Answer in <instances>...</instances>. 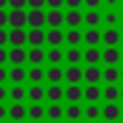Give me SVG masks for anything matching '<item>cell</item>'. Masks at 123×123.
<instances>
[{"instance_id": "obj_1", "label": "cell", "mask_w": 123, "mask_h": 123, "mask_svg": "<svg viewBox=\"0 0 123 123\" xmlns=\"http://www.w3.org/2000/svg\"><path fill=\"white\" fill-rule=\"evenodd\" d=\"M8 23L13 29H23V25L27 23V13L23 10H12L8 13Z\"/></svg>"}, {"instance_id": "obj_2", "label": "cell", "mask_w": 123, "mask_h": 123, "mask_svg": "<svg viewBox=\"0 0 123 123\" xmlns=\"http://www.w3.org/2000/svg\"><path fill=\"white\" fill-rule=\"evenodd\" d=\"M8 42H12L13 48H21L27 42V33L23 29H12L8 33Z\"/></svg>"}, {"instance_id": "obj_3", "label": "cell", "mask_w": 123, "mask_h": 123, "mask_svg": "<svg viewBox=\"0 0 123 123\" xmlns=\"http://www.w3.org/2000/svg\"><path fill=\"white\" fill-rule=\"evenodd\" d=\"M27 23L33 27V29H40L42 23H46V13H42L40 10H31L27 13Z\"/></svg>"}, {"instance_id": "obj_4", "label": "cell", "mask_w": 123, "mask_h": 123, "mask_svg": "<svg viewBox=\"0 0 123 123\" xmlns=\"http://www.w3.org/2000/svg\"><path fill=\"white\" fill-rule=\"evenodd\" d=\"M83 79L88 83V85H96L100 79H102V71L98 65H88L85 71H83Z\"/></svg>"}, {"instance_id": "obj_5", "label": "cell", "mask_w": 123, "mask_h": 123, "mask_svg": "<svg viewBox=\"0 0 123 123\" xmlns=\"http://www.w3.org/2000/svg\"><path fill=\"white\" fill-rule=\"evenodd\" d=\"M46 40V35H44V31H40V29H33V31H29L27 33V42L33 46V48H40V44Z\"/></svg>"}, {"instance_id": "obj_6", "label": "cell", "mask_w": 123, "mask_h": 123, "mask_svg": "<svg viewBox=\"0 0 123 123\" xmlns=\"http://www.w3.org/2000/svg\"><path fill=\"white\" fill-rule=\"evenodd\" d=\"M119 38H121V35H119V31H115L113 27H111V29H106L104 35H102V40L106 42V48H115V44L119 42Z\"/></svg>"}, {"instance_id": "obj_7", "label": "cell", "mask_w": 123, "mask_h": 123, "mask_svg": "<svg viewBox=\"0 0 123 123\" xmlns=\"http://www.w3.org/2000/svg\"><path fill=\"white\" fill-rule=\"evenodd\" d=\"M8 60L13 63V67H15V65H21V63L27 60V52H25L23 48H12V50L8 52Z\"/></svg>"}, {"instance_id": "obj_8", "label": "cell", "mask_w": 123, "mask_h": 123, "mask_svg": "<svg viewBox=\"0 0 123 123\" xmlns=\"http://www.w3.org/2000/svg\"><path fill=\"white\" fill-rule=\"evenodd\" d=\"M102 115L106 117V121L113 123V121L121 115V108H119V106H115V104H106V106H104V110H102Z\"/></svg>"}, {"instance_id": "obj_9", "label": "cell", "mask_w": 123, "mask_h": 123, "mask_svg": "<svg viewBox=\"0 0 123 123\" xmlns=\"http://www.w3.org/2000/svg\"><path fill=\"white\" fill-rule=\"evenodd\" d=\"M63 77H65L71 85H79V81L83 79V71H81L77 65H71V67H67V69L63 71Z\"/></svg>"}, {"instance_id": "obj_10", "label": "cell", "mask_w": 123, "mask_h": 123, "mask_svg": "<svg viewBox=\"0 0 123 123\" xmlns=\"http://www.w3.org/2000/svg\"><path fill=\"white\" fill-rule=\"evenodd\" d=\"M8 115H10L15 123H19V121L27 115V108H25L23 104H13V106L10 108V111H8Z\"/></svg>"}, {"instance_id": "obj_11", "label": "cell", "mask_w": 123, "mask_h": 123, "mask_svg": "<svg viewBox=\"0 0 123 123\" xmlns=\"http://www.w3.org/2000/svg\"><path fill=\"white\" fill-rule=\"evenodd\" d=\"M63 17H65V15H63L60 10H52L50 13H46V23H48L52 29H58V25H62Z\"/></svg>"}, {"instance_id": "obj_12", "label": "cell", "mask_w": 123, "mask_h": 123, "mask_svg": "<svg viewBox=\"0 0 123 123\" xmlns=\"http://www.w3.org/2000/svg\"><path fill=\"white\" fill-rule=\"evenodd\" d=\"M65 23L71 27V29H75V27H79L81 23H83V13H79V10H71L69 13H65Z\"/></svg>"}, {"instance_id": "obj_13", "label": "cell", "mask_w": 123, "mask_h": 123, "mask_svg": "<svg viewBox=\"0 0 123 123\" xmlns=\"http://www.w3.org/2000/svg\"><path fill=\"white\" fill-rule=\"evenodd\" d=\"M119 58H121V54H119V50H117V48H106V50L102 52V60H104L108 65L117 63V62H119Z\"/></svg>"}, {"instance_id": "obj_14", "label": "cell", "mask_w": 123, "mask_h": 123, "mask_svg": "<svg viewBox=\"0 0 123 123\" xmlns=\"http://www.w3.org/2000/svg\"><path fill=\"white\" fill-rule=\"evenodd\" d=\"M83 40L90 46V48H96V44L102 40V35L96 31V29H88L86 33H85V37H83Z\"/></svg>"}, {"instance_id": "obj_15", "label": "cell", "mask_w": 123, "mask_h": 123, "mask_svg": "<svg viewBox=\"0 0 123 123\" xmlns=\"http://www.w3.org/2000/svg\"><path fill=\"white\" fill-rule=\"evenodd\" d=\"M63 94H65L67 100H71V102H79V98L83 96V90H81L79 85H69V86L63 90Z\"/></svg>"}, {"instance_id": "obj_16", "label": "cell", "mask_w": 123, "mask_h": 123, "mask_svg": "<svg viewBox=\"0 0 123 123\" xmlns=\"http://www.w3.org/2000/svg\"><path fill=\"white\" fill-rule=\"evenodd\" d=\"M63 38H65V37H63V35H62V31H58V29H52V31H48V33H46V40H48V44H50V46H54V48H56V46H60Z\"/></svg>"}, {"instance_id": "obj_17", "label": "cell", "mask_w": 123, "mask_h": 123, "mask_svg": "<svg viewBox=\"0 0 123 123\" xmlns=\"http://www.w3.org/2000/svg\"><path fill=\"white\" fill-rule=\"evenodd\" d=\"M83 96H85L88 102H96V100L102 96V90H100L96 85H88V86L83 90Z\"/></svg>"}, {"instance_id": "obj_18", "label": "cell", "mask_w": 123, "mask_h": 123, "mask_svg": "<svg viewBox=\"0 0 123 123\" xmlns=\"http://www.w3.org/2000/svg\"><path fill=\"white\" fill-rule=\"evenodd\" d=\"M83 58H85V62H88V65H96L100 62L102 54L98 52V48H86V52L83 54Z\"/></svg>"}, {"instance_id": "obj_19", "label": "cell", "mask_w": 123, "mask_h": 123, "mask_svg": "<svg viewBox=\"0 0 123 123\" xmlns=\"http://www.w3.org/2000/svg\"><path fill=\"white\" fill-rule=\"evenodd\" d=\"M46 79H48L52 85H58V83L63 79V71H62L60 67H56V65H54V67H50V69L46 71Z\"/></svg>"}, {"instance_id": "obj_20", "label": "cell", "mask_w": 123, "mask_h": 123, "mask_svg": "<svg viewBox=\"0 0 123 123\" xmlns=\"http://www.w3.org/2000/svg\"><path fill=\"white\" fill-rule=\"evenodd\" d=\"M100 19H102V17H100V13H98L96 10H90V12H88V13H85V17H83V21H85L90 29H94V27L100 23Z\"/></svg>"}, {"instance_id": "obj_21", "label": "cell", "mask_w": 123, "mask_h": 123, "mask_svg": "<svg viewBox=\"0 0 123 123\" xmlns=\"http://www.w3.org/2000/svg\"><path fill=\"white\" fill-rule=\"evenodd\" d=\"M46 96H48V100H52V102L56 104L58 100H62V96H63V90H62V86H60V85H52V86H48V90H46Z\"/></svg>"}, {"instance_id": "obj_22", "label": "cell", "mask_w": 123, "mask_h": 123, "mask_svg": "<svg viewBox=\"0 0 123 123\" xmlns=\"http://www.w3.org/2000/svg\"><path fill=\"white\" fill-rule=\"evenodd\" d=\"M27 60L31 62V63H40L42 60H44V52H42V48H31L29 52H27Z\"/></svg>"}, {"instance_id": "obj_23", "label": "cell", "mask_w": 123, "mask_h": 123, "mask_svg": "<svg viewBox=\"0 0 123 123\" xmlns=\"http://www.w3.org/2000/svg\"><path fill=\"white\" fill-rule=\"evenodd\" d=\"M8 77H10V79H12L13 83H21V81H23V79L27 77V71H25V69H23L21 65H15V67H13V69H12L10 73H8Z\"/></svg>"}, {"instance_id": "obj_24", "label": "cell", "mask_w": 123, "mask_h": 123, "mask_svg": "<svg viewBox=\"0 0 123 123\" xmlns=\"http://www.w3.org/2000/svg\"><path fill=\"white\" fill-rule=\"evenodd\" d=\"M102 77L106 79V83H110V85H111V83H115V81L119 79V71H117L113 65H110V67H106V71L102 73Z\"/></svg>"}, {"instance_id": "obj_25", "label": "cell", "mask_w": 123, "mask_h": 123, "mask_svg": "<svg viewBox=\"0 0 123 123\" xmlns=\"http://www.w3.org/2000/svg\"><path fill=\"white\" fill-rule=\"evenodd\" d=\"M65 58H67V62H69L71 65H77V63L81 62L83 54L79 52V48H69V50H67V54H65Z\"/></svg>"}, {"instance_id": "obj_26", "label": "cell", "mask_w": 123, "mask_h": 123, "mask_svg": "<svg viewBox=\"0 0 123 123\" xmlns=\"http://www.w3.org/2000/svg\"><path fill=\"white\" fill-rule=\"evenodd\" d=\"M65 40H67L71 46H77V44L83 40V37H81V33H79L77 29H71V31H67V35H65Z\"/></svg>"}, {"instance_id": "obj_27", "label": "cell", "mask_w": 123, "mask_h": 123, "mask_svg": "<svg viewBox=\"0 0 123 123\" xmlns=\"http://www.w3.org/2000/svg\"><path fill=\"white\" fill-rule=\"evenodd\" d=\"M27 115H29L31 119L38 121V119L44 115V108H42V106H38V104H35V106H31V108L27 110Z\"/></svg>"}, {"instance_id": "obj_28", "label": "cell", "mask_w": 123, "mask_h": 123, "mask_svg": "<svg viewBox=\"0 0 123 123\" xmlns=\"http://www.w3.org/2000/svg\"><path fill=\"white\" fill-rule=\"evenodd\" d=\"M62 113H63V111H62V106H58V104H52V106L46 110V115H48L52 121H58V119L62 117Z\"/></svg>"}, {"instance_id": "obj_29", "label": "cell", "mask_w": 123, "mask_h": 123, "mask_svg": "<svg viewBox=\"0 0 123 123\" xmlns=\"http://www.w3.org/2000/svg\"><path fill=\"white\" fill-rule=\"evenodd\" d=\"M104 96H106V100H110V104H113V100H117V98H119V90H117L113 85H110V86H106Z\"/></svg>"}, {"instance_id": "obj_30", "label": "cell", "mask_w": 123, "mask_h": 123, "mask_svg": "<svg viewBox=\"0 0 123 123\" xmlns=\"http://www.w3.org/2000/svg\"><path fill=\"white\" fill-rule=\"evenodd\" d=\"M81 113H83V111H81V108H79L77 104H71V106H69V108L65 110V115H67V117H69L71 121L79 119V117H81Z\"/></svg>"}, {"instance_id": "obj_31", "label": "cell", "mask_w": 123, "mask_h": 123, "mask_svg": "<svg viewBox=\"0 0 123 123\" xmlns=\"http://www.w3.org/2000/svg\"><path fill=\"white\" fill-rule=\"evenodd\" d=\"M27 75H29V79H31L33 83H40V81L44 79V71H42L40 67H33Z\"/></svg>"}, {"instance_id": "obj_32", "label": "cell", "mask_w": 123, "mask_h": 123, "mask_svg": "<svg viewBox=\"0 0 123 123\" xmlns=\"http://www.w3.org/2000/svg\"><path fill=\"white\" fill-rule=\"evenodd\" d=\"M10 96L13 98V102H15V104H19V100H23V98H25V90H23L19 85H17V86L13 85V88L10 90Z\"/></svg>"}, {"instance_id": "obj_33", "label": "cell", "mask_w": 123, "mask_h": 123, "mask_svg": "<svg viewBox=\"0 0 123 123\" xmlns=\"http://www.w3.org/2000/svg\"><path fill=\"white\" fill-rule=\"evenodd\" d=\"M42 96H44V90H42V86L35 85V86H31V88H29V98H31V100L38 102V100H40Z\"/></svg>"}, {"instance_id": "obj_34", "label": "cell", "mask_w": 123, "mask_h": 123, "mask_svg": "<svg viewBox=\"0 0 123 123\" xmlns=\"http://www.w3.org/2000/svg\"><path fill=\"white\" fill-rule=\"evenodd\" d=\"M46 58H48V62L58 63V62H62V50H60V48H52V50L46 54Z\"/></svg>"}, {"instance_id": "obj_35", "label": "cell", "mask_w": 123, "mask_h": 123, "mask_svg": "<svg viewBox=\"0 0 123 123\" xmlns=\"http://www.w3.org/2000/svg\"><path fill=\"white\" fill-rule=\"evenodd\" d=\"M85 115H86L88 119H96V117L100 115V110H98V108H96L94 104H90V106L86 108V111H85Z\"/></svg>"}, {"instance_id": "obj_36", "label": "cell", "mask_w": 123, "mask_h": 123, "mask_svg": "<svg viewBox=\"0 0 123 123\" xmlns=\"http://www.w3.org/2000/svg\"><path fill=\"white\" fill-rule=\"evenodd\" d=\"M8 4H10L13 10H23V6L27 4V0H8Z\"/></svg>"}, {"instance_id": "obj_37", "label": "cell", "mask_w": 123, "mask_h": 123, "mask_svg": "<svg viewBox=\"0 0 123 123\" xmlns=\"http://www.w3.org/2000/svg\"><path fill=\"white\" fill-rule=\"evenodd\" d=\"M27 4H29L33 10H40V8L46 4V0H27Z\"/></svg>"}, {"instance_id": "obj_38", "label": "cell", "mask_w": 123, "mask_h": 123, "mask_svg": "<svg viewBox=\"0 0 123 123\" xmlns=\"http://www.w3.org/2000/svg\"><path fill=\"white\" fill-rule=\"evenodd\" d=\"M63 2H65V0H46V4H48L52 10H58V8H60Z\"/></svg>"}, {"instance_id": "obj_39", "label": "cell", "mask_w": 123, "mask_h": 123, "mask_svg": "<svg viewBox=\"0 0 123 123\" xmlns=\"http://www.w3.org/2000/svg\"><path fill=\"white\" fill-rule=\"evenodd\" d=\"M65 4H67L71 10H75V8H79V6L83 4V0H65Z\"/></svg>"}, {"instance_id": "obj_40", "label": "cell", "mask_w": 123, "mask_h": 123, "mask_svg": "<svg viewBox=\"0 0 123 123\" xmlns=\"http://www.w3.org/2000/svg\"><path fill=\"white\" fill-rule=\"evenodd\" d=\"M106 21H108L110 25H113V23L117 21V15H115L113 12H110V13H106Z\"/></svg>"}, {"instance_id": "obj_41", "label": "cell", "mask_w": 123, "mask_h": 123, "mask_svg": "<svg viewBox=\"0 0 123 123\" xmlns=\"http://www.w3.org/2000/svg\"><path fill=\"white\" fill-rule=\"evenodd\" d=\"M6 42H8V33H6L4 29H0V48H2Z\"/></svg>"}, {"instance_id": "obj_42", "label": "cell", "mask_w": 123, "mask_h": 123, "mask_svg": "<svg viewBox=\"0 0 123 123\" xmlns=\"http://www.w3.org/2000/svg\"><path fill=\"white\" fill-rule=\"evenodd\" d=\"M6 23H8V13H6L4 10H0V29H2Z\"/></svg>"}, {"instance_id": "obj_43", "label": "cell", "mask_w": 123, "mask_h": 123, "mask_svg": "<svg viewBox=\"0 0 123 123\" xmlns=\"http://www.w3.org/2000/svg\"><path fill=\"white\" fill-rule=\"evenodd\" d=\"M83 2H85V4H86V6L90 8V10H94V8H96V6L100 4V0H83Z\"/></svg>"}, {"instance_id": "obj_44", "label": "cell", "mask_w": 123, "mask_h": 123, "mask_svg": "<svg viewBox=\"0 0 123 123\" xmlns=\"http://www.w3.org/2000/svg\"><path fill=\"white\" fill-rule=\"evenodd\" d=\"M4 62H8V52H6L4 48H0V65H2Z\"/></svg>"}, {"instance_id": "obj_45", "label": "cell", "mask_w": 123, "mask_h": 123, "mask_svg": "<svg viewBox=\"0 0 123 123\" xmlns=\"http://www.w3.org/2000/svg\"><path fill=\"white\" fill-rule=\"evenodd\" d=\"M6 79H8V71H6V69H4L2 65H0V85H2V83H4Z\"/></svg>"}, {"instance_id": "obj_46", "label": "cell", "mask_w": 123, "mask_h": 123, "mask_svg": "<svg viewBox=\"0 0 123 123\" xmlns=\"http://www.w3.org/2000/svg\"><path fill=\"white\" fill-rule=\"evenodd\" d=\"M6 96H8V90H6V88H4L2 85H0V102H2V100H4Z\"/></svg>"}, {"instance_id": "obj_47", "label": "cell", "mask_w": 123, "mask_h": 123, "mask_svg": "<svg viewBox=\"0 0 123 123\" xmlns=\"http://www.w3.org/2000/svg\"><path fill=\"white\" fill-rule=\"evenodd\" d=\"M6 113H8V111H6V108H4V106H0V121L6 117Z\"/></svg>"}, {"instance_id": "obj_48", "label": "cell", "mask_w": 123, "mask_h": 123, "mask_svg": "<svg viewBox=\"0 0 123 123\" xmlns=\"http://www.w3.org/2000/svg\"><path fill=\"white\" fill-rule=\"evenodd\" d=\"M6 4H8V0H0V10H2V8L6 6Z\"/></svg>"}, {"instance_id": "obj_49", "label": "cell", "mask_w": 123, "mask_h": 123, "mask_svg": "<svg viewBox=\"0 0 123 123\" xmlns=\"http://www.w3.org/2000/svg\"><path fill=\"white\" fill-rule=\"evenodd\" d=\"M119 96H123V90H121V92H119Z\"/></svg>"}, {"instance_id": "obj_50", "label": "cell", "mask_w": 123, "mask_h": 123, "mask_svg": "<svg viewBox=\"0 0 123 123\" xmlns=\"http://www.w3.org/2000/svg\"><path fill=\"white\" fill-rule=\"evenodd\" d=\"M119 75H121V79H123V71H121V73H119Z\"/></svg>"}, {"instance_id": "obj_51", "label": "cell", "mask_w": 123, "mask_h": 123, "mask_svg": "<svg viewBox=\"0 0 123 123\" xmlns=\"http://www.w3.org/2000/svg\"><path fill=\"white\" fill-rule=\"evenodd\" d=\"M121 115H123V110H121Z\"/></svg>"}]
</instances>
